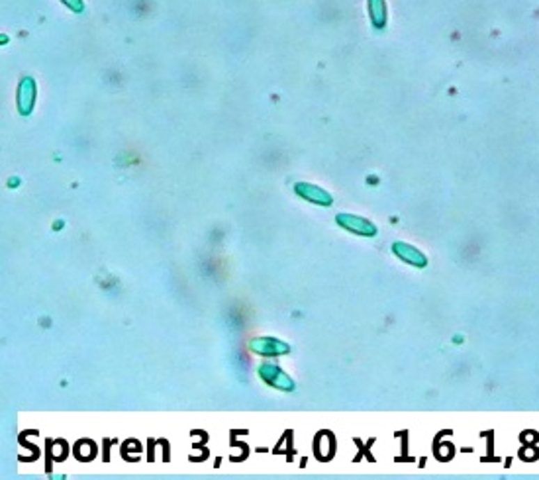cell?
Here are the masks:
<instances>
[{
    "instance_id": "ba28073f",
    "label": "cell",
    "mask_w": 539,
    "mask_h": 480,
    "mask_svg": "<svg viewBox=\"0 0 539 480\" xmlns=\"http://www.w3.org/2000/svg\"><path fill=\"white\" fill-rule=\"evenodd\" d=\"M61 2H63L69 10H73V12L85 10V2H83V0H61Z\"/></svg>"
},
{
    "instance_id": "8992f818",
    "label": "cell",
    "mask_w": 539,
    "mask_h": 480,
    "mask_svg": "<svg viewBox=\"0 0 539 480\" xmlns=\"http://www.w3.org/2000/svg\"><path fill=\"white\" fill-rule=\"evenodd\" d=\"M392 251H394V255L400 257L402 261H406L408 265H414L418 269H423L428 265V257L423 255L420 249L408 246V243H392Z\"/></svg>"
},
{
    "instance_id": "7a4b0ae2",
    "label": "cell",
    "mask_w": 539,
    "mask_h": 480,
    "mask_svg": "<svg viewBox=\"0 0 539 480\" xmlns=\"http://www.w3.org/2000/svg\"><path fill=\"white\" fill-rule=\"evenodd\" d=\"M338 224L341 227H345L347 232L357 235H365V237H375L377 235V225L369 222L367 218L361 216H353V214H339Z\"/></svg>"
},
{
    "instance_id": "6da1fadb",
    "label": "cell",
    "mask_w": 539,
    "mask_h": 480,
    "mask_svg": "<svg viewBox=\"0 0 539 480\" xmlns=\"http://www.w3.org/2000/svg\"><path fill=\"white\" fill-rule=\"evenodd\" d=\"M259 376L263 378L265 383L273 388H279L283 392H292L295 390V381L286 373L281 371V367H276L273 363H263L259 367Z\"/></svg>"
},
{
    "instance_id": "5b68a950",
    "label": "cell",
    "mask_w": 539,
    "mask_h": 480,
    "mask_svg": "<svg viewBox=\"0 0 539 480\" xmlns=\"http://www.w3.org/2000/svg\"><path fill=\"white\" fill-rule=\"evenodd\" d=\"M36 104V81L32 77L22 79L20 86H18V110L22 116H30Z\"/></svg>"
},
{
    "instance_id": "277c9868",
    "label": "cell",
    "mask_w": 539,
    "mask_h": 480,
    "mask_svg": "<svg viewBox=\"0 0 539 480\" xmlns=\"http://www.w3.org/2000/svg\"><path fill=\"white\" fill-rule=\"evenodd\" d=\"M249 347H251V351L253 353L265 355V357L286 355V353L290 351L288 343L279 342V339H273V337H257V339H251V342H249Z\"/></svg>"
},
{
    "instance_id": "52a82bcc",
    "label": "cell",
    "mask_w": 539,
    "mask_h": 480,
    "mask_svg": "<svg viewBox=\"0 0 539 480\" xmlns=\"http://www.w3.org/2000/svg\"><path fill=\"white\" fill-rule=\"evenodd\" d=\"M369 14L373 26L382 30L386 26V0H369Z\"/></svg>"
},
{
    "instance_id": "3957f363",
    "label": "cell",
    "mask_w": 539,
    "mask_h": 480,
    "mask_svg": "<svg viewBox=\"0 0 539 480\" xmlns=\"http://www.w3.org/2000/svg\"><path fill=\"white\" fill-rule=\"evenodd\" d=\"M295 192L300 198H304V200L312 204H318V206H324V208H328V206L334 204V196L328 191L320 189L316 184H310V182H296Z\"/></svg>"
}]
</instances>
